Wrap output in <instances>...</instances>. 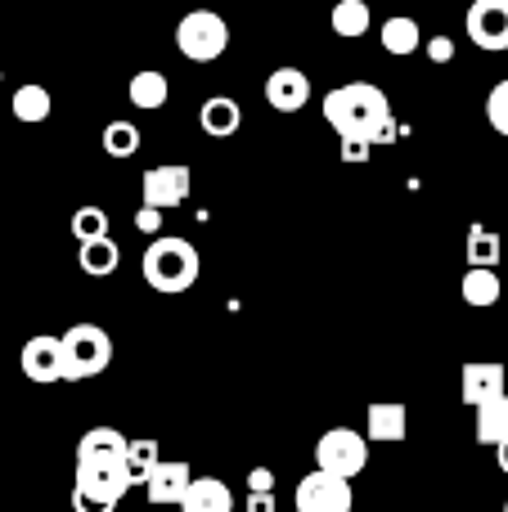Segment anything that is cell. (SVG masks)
I'll return each instance as SVG.
<instances>
[{
    "instance_id": "6da1fadb",
    "label": "cell",
    "mask_w": 508,
    "mask_h": 512,
    "mask_svg": "<svg viewBox=\"0 0 508 512\" xmlns=\"http://www.w3.org/2000/svg\"><path fill=\"white\" fill-rule=\"evenodd\" d=\"M324 117L342 140H369V144H392L396 140V117L387 95L374 81H347V86L324 95Z\"/></svg>"
},
{
    "instance_id": "7a4b0ae2",
    "label": "cell",
    "mask_w": 508,
    "mask_h": 512,
    "mask_svg": "<svg viewBox=\"0 0 508 512\" xmlns=\"http://www.w3.org/2000/svg\"><path fill=\"white\" fill-rule=\"evenodd\" d=\"M140 481L126 468V450L77 454V481H72V512H117L122 495Z\"/></svg>"
},
{
    "instance_id": "3957f363",
    "label": "cell",
    "mask_w": 508,
    "mask_h": 512,
    "mask_svg": "<svg viewBox=\"0 0 508 512\" xmlns=\"http://www.w3.org/2000/svg\"><path fill=\"white\" fill-rule=\"evenodd\" d=\"M144 283H149L153 292H189L198 283V270H203V261H198V248L189 239H171V234H158V239L144 248Z\"/></svg>"
},
{
    "instance_id": "277c9868",
    "label": "cell",
    "mask_w": 508,
    "mask_h": 512,
    "mask_svg": "<svg viewBox=\"0 0 508 512\" xmlns=\"http://www.w3.org/2000/svg\"><path fill=\"white\" fill-rule=\"evenodd\" d=\"M63 342V382H86L113 364V337L99 324H72Z\"/></svg>"
},
{
    "instance_id": "5b68a950",
    "label": "cell",
    "mask_w": 508,
    "mask_h": 512,
    "mask_svg": "<svg viewBox=\"0 0 508 512\" xmlns=\"http://www.w3.org/2000/svg\"><path fill=\"white\" fill-rule=\"evenodd\" d=\"M176 50L189 63H212L230 50V27L216 9H189L176 23Z\"/></svg>"
},
{
    "instance_id": "8992f818",
    "label": "cell",
    "mask_w": 508,
    "mask_h": 512,
    "mask_svg": "<svg viewBox=\"0 0 508 512\" xmlns=\"http://www.w3.org/2000/svg\"><path fill=\"white\" fill-rule=\"evenodd\" d=\"M315 468L333 472V477H360L369 468V436L351 432V427H329L315 441Z\"/></svg>"
},
{
    "instance_id": "52a82bcc",
    "label": "cell",
    "mask_w": 508,
    "mask_h": 512,
    "mask_svg": "<svg viewBox=\"0 0 508 512\" xmlns=\"http://www.w3.org/2000/svg\"><path fill=\"white\" fill-rule=\"evenodd\" d=\"M351 504H356V495H351L347 477L315 468L297 481V512H351Z\"/></svg>"
},
{
    "instance_id": "ba28073f",
    "label": "cell",
    "mask_w": 508,
    "mask_h": 512,
    "mask_svg": "<svg viewBox=\"0 0 508 512\" xmlns=\"http://www.w3.org/2000/svg\"><path fill=\"white\" fill-rule=\"evenodd\" d=\"M464 27L477 50H508V0H473Z\"/></svg>"
},
{
    "instance_id": "9c48e42d",
    "label": "cell",
    "mask_w": 508,
    "mask_h": 512,
    "mask_svg": "<svg viewBox=\"0 0 508 512\" xmlns=\"http://www.w3.org/2000/svg\"><path fill=\"white\" fill-rule=\"evenodd\" d=\"M18 364H23V378L36 382V387H50V382H63V342L50 333H36L23 342V355H18Z\"/></svg>"
},
{
    "instance_id": "30bf717a",
    "label": "cell",
    "mask_w": 508,
    "mask_h": 512,
    "mask_svg": "<svg viewBox=\"0 0 508 512\" xmlns=\"http://www.w3.org/2000/svg\"><path fill=\"white\" fill-rule=\"evenodd\" d=\"M194 189V176H189L185 162H162V167H149L144 171V203L149 207H180Z\"/></svg>"
},
{
    "instance_id": "8fae6325",
    "label": "cell",
    "mask_w": 508,
    "mask_h": 512,
    "mask_svg": "<svg viewBox=\"0 0 508 512\" xmlns=\"http://www.w3.org/2000/svg\"><path fill=\"white\" fill-rule=\"evenodd\" d=\"M189 486H194V472H189L185 459H162L158 468L144 477V495H149L153 508H180Z\"/></svg>"
},
{
    "instance_id": "7c38bea8",
    "label": "cell",
    "mask_w": 508,
    "mask_h": 512,
    "mask_svg": "<svg viewBox=\"0 0 508 512\" xmlns=\"http://www.w3.org/2000/svg\"><path fill=\"white\" fill-rule=\"evenodd\" d=\"M266 104L275 113H302L311 104V77L302 68H275L266 77Z\"/></svg>"
},
{
    "instance_id": "4fadbf2b",
    "label": "cell",
    "mask_w": 508,
    "mask_h": 512,
    "mask_svg": "<svg viewBox=\"0 0 508 512\" xmlns=\"http://www.w3.org/2000/svg\"><path fill=\"white\" fill-rule=\"evenodd\" d=\"M459 391H464V405H473V409L491 405L495 396H504V364L468 360L464 364V378H459Z\"/></svg>"
},
{
    "instance_id": "5bb4252c",
    "label": "cell",
    "mask_w": 508,
    "mask_h": 512,
    "mask_svg": "<svg viewBox=\"0 0 508 512\" xmlns=\"http://www.w3.org/2000/svg\"><path fill=\"white\" fill-rule=\"evenodd\" d=\"M365 436L378 445H401L405 436H410V409L401 405V400H378V405H369L365 414Z\"/></svg>"
},
{
    "instance_id": "9a60e30c",
    "label": "cell",
    "mask_w": 508,
    "mask_h": 512,
    "mask_svg": "<svg viewBox=\"0 0 508 512\" xmlns=\"http://www.w3.org/2000/svg\"><path fill=\"white\" fill-rule=\"evenodd\" d=\"M180 512H234V495L225 481L216 477H194V486L180 499Z\"/></svg>"
},
{
    "instance_id": "2e32d148",
    "label": "cell",
    "mask_w": 508,
    "mask_h": 512,
    "mask_svg": "<svg viewBox=\"0 0 508 512\" xmlns=\"http://www.w3.org/2000/svg\"><path fill=\"white\" fill-rule=\"evenodd\" d=\"M198 126H203L212 140H225V135H234L243 126V113L230 95H212L203 108H198Z\"/></svg>"
},
{
    "instance_id": "e0dca14e",
    "label": "cell",
    "mask_w": 508,
    "mask_h": 512,
    "mask_svg": "<svg viewBox=\"0 0 508 512\" xmlns=\"http://www.w3.org/2000/svg\"><path fill=\"white\" fill-rule=\"evenodd\" d=\"M459 292H464L468 306L491 310L495 301H500L504 283H500V274H495V265H468V274H464V283H459Z\"/></svg>"
},
{
    "instance_id": "ac0fdd59",
    "label": "cell",
    "mask_w": 508,
    "mask_h": 512,
    "mask_svg": "<svg viewBox=\"0 0 508 512\" xmlns=\"http://www.w3.org/2000/svg\"><path fill=\"white\" fill-rule=\"evenodd\" d=\"M126 95H131L135 108H144V113H153V108H162L171 99V81L162 77L158 68H144L131 77V86H126Z\"/></svg>"
},
{
    "instance_id": "d6986e66",
    "label": "cell",
    "mask_w": 508,
    "mask_h": 512,
    "mask_svg": "<svg viewBox=\"0 0 508 512\" xmlns=\"http://www.w3.org/2000/svg\"><path fill=\"white\" fill-rule=\"evenodd\" d=\"M383 50L387 54H396V59H405V54H414V50H423V32H419V23H414L410 14H396V18H387L383 23Z\"/></svg>"
},
{
    "instance_id": "ffe728a7",
    "label": "cell",
    "mask_w": 508,
    "mask_h": 512,
    "mask_svg": "<svg viewBox=\"0 0 508 512\" xmlns=\"http://www.w3.org/2000/svg\"><path fill=\"white\" fill-rule=\"evenodd\" d=\"M81 270L90 274V279H108V274L117 270V265H122V248H117L113 239H90V243H81Z\"/></svg>"
},
{
    "instance_id": "44dd1931",
    "label": "cell",
    "mask_w": 508,
    "mask_h": 512,
    "mask_svg": "<svg viewBox=\"0 0 508 512\" xmlns=\"http://www.w3.org/2000/svg\"><path fill=\"white\" fill-rule=\"evenodd\" d=\"M9 108H14V117L18 122H45L50 117V108H54V99H50V90L45 86H36V81H27V86H18L14 90V99H9Z\"/></svg>"
},
{
    "instance_id": "7402d4cb",
    "label": "cell",
    "mask_w": 508,
    "mask_h": 512,
    "mask_svg": "<svg viewBox=\"0 0 508 512\" xmlns=\"http://www.w3.org/2000/svg\"><path fill=\"white\" fill-rule=\"evenodd\" d=\"M477 441L482 445H504L508 441V391L495 396L491 405L477 409Z\"/></svg>"
},
{
    "instance_id": "603a6c76",
    "label": "cell",
    "mask_w": 508,
    "mask_h": 512,
    "mask_svg": "<svg viewBox=\"0 0 508 512\" xmlns=\"http://www.w3.org/2000/svg\"><path fill=\"white\" fill-rule=\"evenodd\" d=\"M329 23H333V32L347 36V41L365 36L369 32V0H338L333 14H329Z\"/></svg>"
},
{
    "instance_id": "cb8c5ba5",
    "label": "cell",
    "mask_w": 508,
    "mask_h": 512,
    "mask_svg": "<svg viewBox=\"0 0 508 512\" xmlns=\"http://www.w3.org/2000/svg\"><path fill=\"white\" fill-rule=\"evenodd\" d=\"M504 256V243L495 230H486V225H473L468 230V265H500Z\"/></svg>"
},
{
    "instance_id": "d4e9b609",
    "label": "cell",
    "mask_w": 508,
    "mask_h": 512,
    "mask_svg": "<svg viewBox=\"0 0 508 512\" xmlns=\"http://www.w3.org/2000/svg\"><path fill=\"white\" fill-rule=\"evenodd\" d=\"M140 149V126L135 122H108L104 126V153L108 158H131Z\"/></svg>"
},
{
    "instance_id": "484cf974",
    "label": "cell",
    "mask_w": 508,
    "mask_h": 512,
    "mask_svg": "<svg viewBox=\"0 0 508 512\" xmlns=\"http://www.w3.org/2000/svg\"><path fill=\"white\" fill-rule=\"evenodd\" d=\"M162 463V450H158V441H149V436H140V441H131L126 445V468H131V477L144 486V477H149L153 468Z\"/></svg>"
},
{
    "instance_id": "4316f807",
    "label": "cell",
    "mask_w": 508,
    "mask_h": 512,
    "mask_svg": "<svg viewBox=\"0 0 508 512\" xmlns=\"http://www.w3.org/2000/svg\"><path fill=\"white\" fill-rule=\"evenodd\" d=\"M72 234H77L81 243L104 239L108 234V212L104 207H81V212H72Z\"/></svg>"
},
{
    "instance_id": "83f0119b",
    "label": "cell",
    "mask_w": 508,
    "mask_h": 512,
    "mask_svg": "<svg viewBox=\"0 0 508 512\" xmlns=\"http://www.w3.org/2000/svg\"><path fill=\"white\" fill-rule=\"evenodd\" d=\"M126 436L117 432V427H90L86 436H81V445H77V454H108V450H126Z\"/></svg>"
},
{
    "instance_id": "f1b7e54d",
    "label": "cell",
    "mask_w": 508,
    "mask_h": 512,
    "mask_svg": "<svg viewBox=\"0 0 508 512\" xmlns=\"http://www.w3.org/2000/svg\"><path fill=\"white\" fill-rule=\"evenodd\" d=\"M486 122H491V131L508 135V77L495 81L491 95H486Z\"/></svg>"
},
{
    "instance_id": "f546056e",
    "label": "cell",
    "mask_w": 508,
    "mask_h": 512,
    "mask_svg": "<svg viewBox=\"0 0 508 512\" xmlns=\"http://www.w3.org/2000/svg\"><path fill=\"white\" fill-rule=\"evenodd\" d=\"M423 54H428L432 63H450L455 59V41H450V36H432V41H423Z\"/></svg>"
},
{
    "instance_id": "4dcf8cb0",
    "label": "cell",
    "mask_w": 508,
    "mask_h": 512,
    "mask_svg": "<svg viewBox=\"0 0 508 512\" xmlns=\"http://www.w3.org/2000/svg\"><path fill=\"white\" fill-rule=\"evenodd\" d=\"M135 230H140V234H158V230H162V207H149V203H144L140 212H135Z\"/></svg>"
},
{
    "instance_id": "1f68e13d",
    "label": "cell",
    "mask_w": 508,
    "mask_h": 512,
    "mask_svg": "<svg viewBox=\"0 0 508 512\" xmlns=\"http://www.w3.org/2000/svg\"><path fill=\"white\" fill-rule=\"evenodd\" d=\"M369 140H342V162H369Z\"/></svg>"
},
{
    "instance_id": "d6a6232c",
    "label": "cell",
    "mask_w": 508,
    "mask_h": 512,
    "mask_svg": "<svg viewBox=\"0 0 508 512\" xmlns=\"http://www.w3.org/2000/svg\"><path fill=\"white\" fill-rule=\"evenodd\" d=\"M248 512H275V490H248Z\"/></svg>"
},
{
    "instance_id": "836d02e7",
    "label": "cell",
    "mask_w": 508,
    "mask_h": 512,
    "mask_svg": "<svg viewBox=\"0 0 508 512\" xmlns=\"http://www.w3.org/2000/svg\"><path fill=\"white\" fill-rule=\"evenodd\" d=\"M248 490H275V472H270V468H252L248 472Z\"/></svg>"
},
{
    "instance_id": "e575fe53",
    "label": "cell",
    "mask_w": 508,
    "mask_h": 512,
    "mask_svg": "<svg viewBox=\"0 0 508 512\" xmlns=\"http://www.w3.org/2000/svg\"><path fill=\"white\" fill-rule=\"evenodd\" d=\"M495 463H500V472L508 477V441H504V445H495Z\"/></svg>"
},
{
    "instance_id": "d590c367",
    "label": "cell",
    "mask_w": 508,
    "mask_h": 512,
    "mask_svg": "<svg viewBox=\"0 0 508 512\" xmlns=\"http://www.w3.org/2000/svg\"><path fill=\"white\" fill-rule=\"evenodd\" d=\"M135 512H167V508H135Z\"/></svg>"
},
{
    "instance_id": "8d00e7d4",
    "label": "cell",
    "mask_w": 508,
    "mask_h": 512,
    "mask_svg": "<svg viewBox=\"0 0 508 512\" xmlns=\"http://www.w3.org/2000/svg\"><path fill=\"white\" fill-rule=\"evenodd\" d=\"M504 512H508V499H504Z\"/></svg>"
},
{
    "instance_id": "74e56055",
    "label": "cell",
    "mask_w": 508,
    "mask_h": 512,
    "mask_svg": "<svg viewBox=\"0 0 508 512\" xmlns=\"http://www.w3.org/2000/svg\"><path fill=\"white\" fill-rule=\"evenodd\" d=\"M369 5H374V0H369Z\"/></svg>"
}]
</instances>
